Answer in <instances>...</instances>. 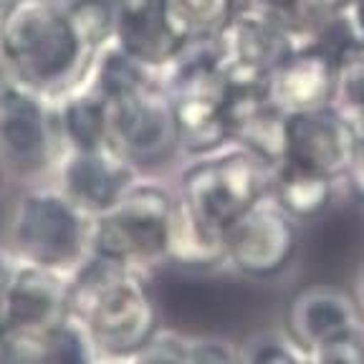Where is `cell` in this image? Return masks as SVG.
I'll return each instance as SVG.
<instances>
[{
    "label": "cell",
    "instance_id": "33",
    "mask_svg": "<svg viewBox=\"0 0 364 364\" xmlns=\"http://www.w3.org/2000/svg\"><path fill=\"white\" fill-rule=\"evenodd\" d=\"M16 268H18V258L13 256V250L0 245V301H3V296H6L8 284H11Z\"/></svg>",
    "mask_w": 364,
    "mask_h": 364
},
{
    "label": "cell",
    "instance_id": "31",
    "mask_svg": "<svg viewBox=\"0 0 364 364\" xmlns=\"http://www.w3.org/2000/svg\"><path fill=\"white\" fill-rule=\"evenodd\" d=\"M341 182L347 185L349 195H352L359 205H364V139L357 142V149H354V154H352V162H349Z\"/></svg>",
    "mask_w": 364,
    "mask_h": 364
},
{
    "label": "cell",
    "instance_id": "4",
    "mask_svg": "<svg viewBox=\"0 0 364 364\" xmlns=\"http://www.w3.org/2000/svg\"><path fill=\"white\" fill-rule=\"evenodd\" d=\"M273 167L245 149L228 144L218 152L190 157L177 177V200L195 218L225 233L250 208L271 198Z\"/></svg>",
    "mask_w": 364,
    "mask_h": 364
},
{
    "label": "cell",
    "instance_id": "32",
    "mask_svg": "<svg viewBox=\"0 0 364 364\" xmlns=\"http://www.w3.org/2000/svg\"><path fill=\"white\" fill-rule=\"evenodd\" d=\"M336 21H339V28L344 33V38L364 43V0H352L341 11V16Z\"/></svg>",
    "mask_w": 364,
    "mask_h": 364
},
{
    "label": "cell",
    "instance_id": "24",
    "mask_svg": "<svg viewBox=\"0 0 364 364\" xmlns=\"http://www.w3.org/2000/svg\"><path fill=\"white\" fill-rule=\"evenodd\" d=\"M336 107L354 114L364 109V43L347 41L336 48Z\"/></svg>",
    "mask_w": 364,
    "mask_h": 364
},
{
    "label": "cell",
    "instance_id": "38",
    "mask_svg": "<svg viewBox=\"0 0 364 364\" xmlns=\"http://www.w3.org/2000/svg\"><path fill=\"white\" fill-rule=\"evenodd\" d=\"M6 329H8V326H6V321H3V314H0V336L6 334Z\"/></svg>",
    "mask_w": 364,
    "mask_h": 364
},
{
    "label": "cell",
    "instance_id": "40",
    "mask_svg": "<svg viewBox=\"0 0 364 364\" xmlns=\"http://www.w3.org/2000/svg\"><path fill=\"white\" fill-rule=\"evenodd\" d=\"M97 364H117V362H97Z\"/></svg>",
    "mask_w": 364,
    "mask_h": 364
},
{
    "label": "cell",
    "instance_id": "18",
    "mask_svg": "<svg viewBox=\"0 0 364 364\" xmlns=\"http://www.w3.org/2000/svg\"><path fill=\"white\" fill-rule=\"evenodd\" d=\"M51 104L63 149H99L109 144V104L89 86H76Z\"/></svg>",
    "mask_w": 364,
    "mask_h": 364
},
{
    "label": "cell",
    "instance_id": "11",
    "mask_svg": "<svg viewBox=\"0 0 364 364\" xmlns=\"http://www.w3.org/2000/svg\"><path fill=\"white\" fill-rule=\"evenodd\" d=\"M268 102L281 114L314 112L336 102V48L324 41L294 46L263 81Z\"/></svg>",
    "mask_w": 364,
    "mask_h": 364
},
{
    "label": "cell",
    "instance_id": "8",
    "mask_svg": "<svg viewBox=\"0 0 364 364\" xmlns=\"http://www.w3.org/2000/svg\"><path fill=\"white\" fill-rule=\"evenodd\" d=\"M109 147L139 172L180 152L175 114L162 81L157 79L147 89L109 104Z\"/></svg>",
    "mask_w": 364,
    "mask_h": 364
},
{
    "label": "cell",
    "instance_id": "21",
    "mask_svg": "<svg viewBox=\"0 0 364 364\" xmlns=\"http://www.w3.org/2000/svg\"><path fill=\"white\" fill-rule=\"evenodd\" d=\"M248 0H157V11L177 41L208 46L245 8Z\"/></svg>",
    "mask_w": 364,
    "mask_h": 364
},
{
    "label": "cell",
    "instance_id": "14",
    "mask_svg": "<svg viewBox=\"0 0 364 364\" xmlns=\"http://www.w3.org/2000/svg\"><path fill=\"white\" fill-rule=\"evenodd\" d=\"M359 304L336 286H309L291 299L286 334L309 354L362 331Z\"/></svg>",
    "mask_w": 364,
    "mask_h": 364
},
{
    "label": "cell",
    "instance_id": "9",
    "mask_svg": "<svg viewBox=\"0 0 364 364\" xmlns=\"http://www.w3.org/2000/svg\"><path fill=\"white\" fill-rule=\"evenodd\" d=\"M301 248V223L271 198L250 208L225 230V266L248 279L266 281L284 273Z\"/></svg>",
    "mask_w": 364,
    "mask_h": 364
},
{
    "label": "cell",
    "instance_id": "12",
    "mask_svg": "<svg viewBox=\"0 0 364 364\" xmlns=\"http://www.w3.org/2000/svg\"><path fill=\"white\" fill-rule=\"evenodd\" d=\"M142 177L114 147L63 149L56 162V188L89 218L107 213Z\"/></svg>",
    "mask_w": 364,
    "mask_h": 364
},
{
    "label": "cell",
    "instance_id": "28",
    "mask_svg": "<svg viewBox=\"0 0 364 364\" xmlns=\"http://www.w3.org/2000/svg\"><path fill=\"white\" fill-rule=\"evenodd\" d=\"M311 364H364V329L309 354Z\"/></svg>",
    "mask_w": 364,
    "mask_h": 364
},
{
    "label": "cell",
    "instance_id": "6",
    "mask_svg": "<svg viewBox=\"0 0 364 364\" xmlns=\"http://www.w3.org/2000/svg\"><path fill=\"white\" fill-rule=\"evenodd\" d=\"M91 218L61 190L31 188L11 213V250L23 263L71 273L89 256Z\"/></svg>",
    "mask_w": 364,
    "mask_h": 364
},
{
    "label": "cell",
    "instance_id": "26",
    "mask_svg": "<svg viewBox=\"0 0 364 364\" xmlns=\"http://www.w3.org/2000/svg\"><path fill=\"white\" fill-rule=\"evenodd\" d=\"M240 364H311V357L286 331H268L248 339L240 349Z\"/></svg>",
    "mask_w": 364,
    "mask_h": 364
},
{
    "label": "cell",
    "instance_id": "20",
    "mask_svg": "<svg viewBox=\"0 0 364 364\" xmlns=\"http://www.w3.org/2000/svg\"><path fill=\"white\" fill-rule=\"evenodd\" d=\"M336 185L339 182L331 177L304 170L294 162H281L273 170L271 200L296 223H309L321 218L331 208Z\"/></svg>",
    "mask_w": 364,
    "mask_h": 364
},
{
    "label": "cell",
    "instance_id": "5",
    "mask_svg": "<svg viewBox=\"0 0 364 364\" xmlns=\"http://www.w3.org/2000/svg\"><path fill=\"white\" fill-rule=\"evenodd\" d=\"M172 104L177 147L185 157H203L230 144L228 94L230 81L208 46H190L170 68L159 74Z\"/></svg>",
    "mask_w": 364,
    "mask_h": 364
},
{
    "label": "cell",
    "instance_id": "13",
    "mask_svg": "<svg viewBox=\"0 0 364 364\" xmlns=\"http://www.w3.org/2000/svg\"><path fill=\"white\" fill-rule=\"evenodd\" d=\"M359 136L339 107L286 117V159L304 170L341 182Z\"/></svg>",
    "mask_w": 364,
    "mask_h": 364
},
{
    "label": "cell",
    "instance_id": "16",
    "mask_svg": "<svg viewBox=\"0 0 364 364\" xmlns=\"http://www.w3.org/2000/svg\"><path fill=\"white\" fill-rule=\"evenodd\" d=\"M225 119L230 144L273 170L286 159V114L268 102L263 86H230Z\"/></svg>",
    "mask_w": 364,
    "mask_h": 364
},
{
    "label": "cell",
    "instance_id": "36",
    "mask_svg": "<svg viewBox=\"0 0 364 364\" xmlns=\"http://www.w3.org/2000/svg\"><path fill=\"white\" fill-rule=\"evenodd\" d=\"M347 119L352 122V127H354V132H357L359 139H364V109H359V112L349 114Z\"/></svg>",
    "mask_w": 364,
    "mask_h": 364
},
{
    "label": "cell",
    "instance_id": "29",
    "mask_svg": "<svg viewBox=\"0 0 364 364\" xmlns=\"http://www.w3.org/2000/svg\"><path fill=\"white\" fill-rule=\"evenodd\" d=\"M185 344H188V339H182V336H175L162 329L157 339L144 352L136 354L129 364H182Z\"/></svg>",
    "mask_w": 364,
    "mask_h": 364
},
{
    "label": "cell",
    "instance_id": "34",
    "mask_svg": "<svg viewBox=\"0 0 364 364\" xmlns=\"http://www.w3.org/2000/svg\"><path fill=\"white\" fill-rule=\"evenodd\" d=\"M109 6L114 8L117 18H124V16H134V13H142L147 8H152L157 0H107Z\"/></svg>",
    "mask_w": 364,
    "mask_h": 364
},
{
    "label": "cell",
    "instance_id": "30",
    "mask_svg": "<svg viewBox=\"0 0 364 364\" xmlns=\"http://www.w3.org/2000/svg\"><path fill=\"white\" fill-rule=\"evenodd\" d=\"M301 3H304V8H306L309 18H311L318 26V31H321V38H324L326 28L341 16V11H344L352 0H301Z\"/></svg>",
    "mask_w": 364,
    "mask_h": 364
},
{
    "label": "cell",
    "instance_id": "35",
    "mask_svg": "<svg viewBox=\"0 0 364 364\" xmlns=\"http://www.w3.org/2000/svg\"><path fill=\"white\" fill-rule=\"evenodd\" d=\"M13 84H16V81H13L11 68H8L6 58H3V51H0V97H3V94H6Z\"/></svg>",
    "mask_w": 364,
    "mask_h": 364
},
{
    "label": "cell",
    "instance_id": "1",
    "mask_svg": "<svg viewBox=\"0 0 364 364\" xmlns=\"http://www.w3.org/2000/svg\"><path fill=\"white\" fill-rule=\"evenodd\" d=\"M66 316L84 329L99 362L129 364L162 331V306L147 271L97 256L68 273Z\"/></svg>",
    "mask_w": 364,
    "mask_h": 364
},
{
    "label": "cell",
    "instance_id": "17",
    "mask_svg": "<svg viewBox=\"0 0 364 364\" xmlns=\"http://www.w3.org/2000/svg\"><path fill=\"white\" fill-rule=\"evenodd\" d=\"M114 41L142 66L152 68L154 74H162L188 51V46L177 41L175 33L167 28V23L162 21L157 3L142 13L117 18Z\"/></svg>",
    "mask_w": 364,
    "mask_h": 364
},
{
    "label": "cell",
    "instance_id": "39",
    "mask_svg": "<svg viewBox=\"0 0 364 364\" xmlns=\"http://www.w3.org/2000/svg\"><path fill=\"white\" fill-rule=\"evenodd\" d=\"M11 3H13V0H0V11H3V8H8Z\"/></svg>",
    "mask_w": 364,
    "mask_h": 364
},
{
    "label": "cell",
    "instance_id": "22",
    "mask_svg": "<svg viewBox=\"0 0 364 364\" xmlns=\"http://www.w3.org/2000/svg\"><path fill=\"white\" fill-rule=\"evenodd\" d=\"M157 79L159 74H154L152 68L142 66L136 58H132L117 41H109L94 56L89 71H86V79L81 84L89 86L107 104H114L119 99L132 97L136 91L147 89Z\"/></svg>",
    "mask_w": 364,
    "mask_h": 364
},
{
    "label": "cell",
    "instance_id": "15",
    "mask_svg": "<svg viewBox=\"0 0 364 364\" xmlns=\"http://www.w3.org/2000/svg\"><path fill=\"white\" fill-rule=\"evenodd\" d=\"M68 273L18 261L8 291L0 301V314L8 329L43 331L66 316Z\"/></svg>",
    "mask_w": 364,
    "mask_h": 364
},
{
    "label": "cell",
    "instance_id": "19",
    "mask_svg": "<svg viewBox=\"0 0 364 364\" xmlns=\"http://www.w3.org/2000/svg\"><path fill=\"white\" fill-rule=\"evenodd\" d=\"M180 271L208 273L225 266V233L195 218L177 200L175 220H172L167 261Z\"/></svg>",
    "mask_w": 364,
    "mask_h": 364
},
{
    "label": "cell",
    "instance_id": "37",
    "mask_svg": "<svg viewBox=\"0 0 364 364\" xmlns=\"http://www.w3.org/2000/svg\"><path fill=\"white\" fill-rule=\"evenodd\" d=\"M11 175V172H8V165H6V159L0 157V188H3V185H6V177Z\"/></svg>",
    "mask_w": 364,
    "mask_h": 364
},
{
    "label": "cell",
    "instance_id": "27",
    "mask_svg": "<svg viewBox=\"0 0 364 364\" xmlns=\"http://www.w3.org/2000/svg\"><path fill=\"white\" fill-rule=\"evenodd\" d=\"M182 364H240V349L223 339H188Z\"/></svg>",
    "mask_w": 364,
    "mask_h": 364
},
{
    "label": "cell",
    "instance_id": "3",
    "mask_svg": "<svg viewBox=\"0 0 364 364\" xmlns=\"http://www.w3.org/2000/svg\"><path fill=\"white\" fill-rule=\"evenodd\" d=\"M177 193L157 180H139L119 203L91 218L89 256L149 271L167 261Z\"/></svg>",
    "mask_w": 364,
    "mask_h": 364
},
{
    "label": "cell",
    "instance_id": "25",
    "mask_svg": "<svg viewBox=\"0 0 364 364\" xmlns=\"http://www.w3.org/2000/svg\"><path fill=\"white\" fill-rule=\"evenodd\" d=\"M76 31L91 51L99 53L117 31V13L107 0H63Z\"/></svg>",
    "mask_w": 364,
    "mask_h": 364
},
{
    "label": "cell",
    "instance_id": "7",
    "mask_svg": "<svg viewBox=\"0 0 364 364\" xmlns=\"http://www.w3.org/2000/svg\"><path fill=\"white\" fill-rule=\"evenodd\" d=\"M61 152L53 104L13 84L0 97V157L6 159L8 172L36 177L56 165Z\"/></svg>",
    "mask_w": 364,
    "mask_h": 364
},
{
    "label": "cell",
    "instance_id": "10",
    "mask_svg": "<svg viewBox=\"0 0 364 364\" xmlns=\"http://www.w3.org/2000/svg\"><path fill=\"white\" fill-rule=\"evenodd\" d=\"M294 38L261 13L243 8L210 43L230 86H263L271 68L294 48Z\"/></svg>",
    "mask_w": 364,
    "mask_h": 364
},
{
    "label": "cell",
    "instance_id": "2",
    "mask_svg": "<svg viewBox=\"0 0 364 364\" xmlns=\"http://www.w3.org/2000/svg\"><path fill=\"white\" fill-rule=\"evenodd\" d=\"M0 51L13 81L48 102L81 86L97 56L76 31L63 0H13L3 8Z\"/></svg>",
    "mask_w": 364,
    "mask_h": 364
},
{
    "label": "cell",
    "instance_id": "23",
    "mask_svg": "<svg viewBox=\"0 0 364 364\" xmlns=\"http://www.w3.org/2000/svg\"><path fill=\"white\" fill-rule=\"evenodd\" d=\"M84 329L74 318L63 316L61 321L41 331V364H97Z\"/></svg>",
    "mask_w": 364,
    "mask_h": 364
}]
</instances>
